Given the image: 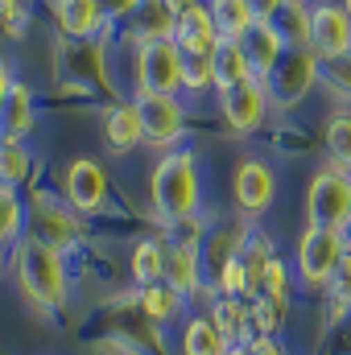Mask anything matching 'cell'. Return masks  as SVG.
Instances as JSON below:
<instances>
[{
	"mask_svg": "<svg viewBox=\"0 0 351 355\" xmlns=\"http://www.w3.org/2000/svg\"><path fill=\"white\" fill-rule=\"evenodd\" d=\"M149 202H153V219L162 227L178 232L198 219L203 178H198V157L190 149H170L157 157V166L149 174Z\"/></svg>",
	"mask_w": 351,
	"mask_h": 355,
	"instance_id": "obj_1",
	"label": "cell"
},
{
	"mask_svg": "<svg viewBox=\"0 0 351 355\" xmlns=\"http://www.w3.org/2000/svg\"><path fill=\"white\" fill-rule=\"evenodd\" d=\"M12 272H17V289L21 297H29V306L58 314L71 302V268L67 257L33 236H21L12 244Z\"/></svg>",
	"mask_w": 351,
	"mask_h": 355,
	"instance_id": "obj_2",
	"label": "cell"
},
{
	"mask_svg": "<svg viewBox=\"0 0 351 355\" xmlns=\"http://www.w3.org/2000/svg\"><path fill=\"white\" fill-rule=\"evenodd\" d=\"M323 62H318V54L310 50V46H285V54H281V62L268 71V79H264V91H268V103L273 107H298L314 83L323 79V71H318Z\"/></svg>",
	"mask_w": 351,
	"mask_h": 355,
	"instance_id": "obj_3",
	"label": "cell"
},
{
	"mask_svg": "<svg viewBox=\"0 0 351 355\" xmlns=\"http://www.w3.org/2000/svg\"><path fill=\"white\" fill-rule=\"evenodd\" d=\"M306 219H310V227H335V232L348 227L351 223V170L331 162V166H323L310 178Z\"/></svg>",
	"mask_w": 351,
	"mask_h": 355,
	"instance_id": "obj_4",
	"label": "cell"
},
{
	"mask_svg": "<svg viewBox=\"0 0 351 355\" xmlns=\"http://www.w3.org/2000/svg\"><path fill=\"white\" fill-rule=\"evenodd\" d=\"M343 257H348L343 232H335V227H310L306 223V232L298 240V281L306 289H327L331 277H335V268L343 265Z\"/></svg>",
	"mask_w": 351,
	"mask_h": 355,
	"instance_id": "obj_5",
	"label": "cell"
},
{
	"mask_svg": "<svg viewBox=\"0 0 351 355\" xmlns=\"http://www.w3.org/2000/svg\"><path fill=\"white\" fill-rule=\"evenodd\" d=\"M25 236H33V240L50 244V248H58L62 257L83 244V227H79V215L71 211V202H67V198L58 202V198L46 194V190H37L33 202H29V232H25Z\"/></svg>",
	"mask_w": 351,
	"mask_h": 355,
	"instance_id": "obj_6",
	"label": "cell"
},
{
	"mask_svg": "<svg viewBox=\"0 0 351 355\" xmlns=\"http://www.w3.org/2000/svg\"><path fill=\"white\" fill-rule=\"evenodd\" d=\"M182 71H186V54L174 46V37L137 46V95H178Z\"/></svg>",
	"mask_w": 351,
	"mask_h": 355,
	"instance_id": "obj_7",
	"label": "cell"
},
{
	"mask_svg": "<svg viewBox=\"0 0 351 355\" xmlns=\"http://www.w3.org/2000/svg\"><path fill=\"white\" fill-rule=\"evenodd\" d=\"M182 297H198L207 289V277H203V223H186L178 227V236L170 240V252H166V277Z\"/></svg>",
	"mask_w": 351,
	"mask_h": 355,
	"instance_id": "obj_8",
	"label": "cell"
},
{
	"mask_svg": "<svg viewBox=\"0 0 351 355\" xmlns=\"http://www.w3.org/2000/svg\"><path fill=\"white\" fill-rule=\"evenodd\" d=\"M268 107L273 103H268V91H264L261 79H244L236 87L219 91V116H223V124H228L232 137H252L264 124Z\"/></svg>",
	"mask_w": 351,
	"mask_h": 355,
	"instance_id": "obj_9",
	"label": "cell"
},
{
	"mask_svg": "<svg viewBox=\"0 0 351 355\" xmlns=\"http://www.w3.org/2000/svg\"><path fill=\"white\" fill-rule=\"evenodd\" d=\"M141 103V120H145V145L170 153L182 149V132H186V107L178 95H137Z\"/></svg>",
	"mask_w": 351,
	"mask_h": 355,
	"instance_id": "obj_10",
	"label": "cell"
},
{
	"mask_svg": "<svg viewBox=\"0 0 351 355\" xmlns=\"http://www.w3.org/2000/svg\"><path fill=\"white\" fill-rule=\"evenodd\" d=\"M310 50L318 54V62L351 54V12L343 4L331 0L310 4Z\"/></svg>",
	"mask_w": 351,
	"mask_h": 355,
	"instance_id": "obj_11",
	"label": "cell"
},
{
	"mask_svg": "<svg viewBox=\"0 0 351 355\" xmlns=\"http://www.w3.org/2000/svg\"><path fill=\"white\" fill-rule=\"evenodd\" d=\"M248 236H252V227H248V223H236V219L211 223V227L203 232V277H207V289H203V293L215 289V281L223 277V268L244 252Z\"/></svg>",
	"mask_w": 351,
	"mask_h": 355,
	"instance_id": "obj_12",
	"label": "cell"
},
{
	"mask_svg": "<svg viewBox=\"0 0 351 355\" xmlns=\"http://www.w3.org/2000/svg\"><path fill=\"white\" fill-rule=\"evenodd\" d=\"M62 198L75 215H99L108 207V174L95 157H75L62 178Z\"/></svg>",
	"mask_w": 351,
	"mask_h": 355,
	"instance_id": "obj_13",
	"label": "cell"
},
{
	"mask_svg": "<svg viewBox=\"0 0 351 355\" xmlns=\"http://www.w3.org/2000/svg\"><path fill=\"white\" fill-rule=\"evenodd\" d=\"M219 29H215V17L207 8V0H194L186 8H178L174 21V46L186 54V58H215L219 50Z\"/></svg>",
	"mask_w": 351,
	"mask_h": 355,
	"instance_id": "obj_14",
	"label": "cell"
},
{
	"mask_svg": "<svg viewBox=\"0 0 351 355\" xmlns=\"http://www.w3.org/2000/svg\"><path fill=\"white\" fill-rule=\"evenodd\" d=\"M232 194H236V207L244 215H264L277 198V174L268 170V162L261 157H248L236 166V178H232Z\"/></svg>",
	"mask_w": 351,
	"mask_h": 355,
	"instance_id": "obj_15",
	"label": "cell"
},
{
	"mask_svg": "<svg viewBox=\"0 0 351 355\" xmlns=\"http://www.w3.org/2000/svg\"><path fill=\"white\" fill-rule=\"evenodd\" d=\"M103 141L112 153H132L145 145V120L137 99H120L103 107Z\"/></svg>",
	"mask_w": 351,
	"mask_h": 355,
	"instance_id": "obj_16",
	"label": "cell"
},
{
	"mask_svg": "<svg viewBox=\"0 0 351 355\" xmlns=\"http://www.w3.org/2000/svg\"><path fill=\"white\" fill-rule=\"evenodd\" d=\"M50 8H54L58 29H62L71 42H91L103 25H112L99 0H50Z\"/></svg>",
	"mask_w": 351,
	"mask_h": 355,
	"instance_id": "obj_17",
	"label": "cell"
},
{
	"mask_svg": "<svg viewBox=\"0 0 351 355\" xmlns=\"http://www.w3.org/2000/svg\"><path fill=\"white\" fill-rule=\"evenodd\" d=\"M174 21H178V8L170 0H141V8L124 21V29H128V37L137 46H149V42L174 37Z\"/></svg>",
	"mask_w": 351,
	"mask_h": 355,
	"instance_id": "obj_18",
	"label": "cell"
},
{
	"mask_svg": "<svg viewBox=\"0 0 351 355\" xmlns=\"http://www.w3.org/2000/svg\"><path fill=\"white\" fill-rule=\"evenodd\" d=\"M240 46H244V58H248V67H252V79H268V71L281 62V54H285V42L277 37V29L268 25V21H257L244 37H240Z\"/></svg>",
	"mask_w": 351,
	"mask_h": 355,
	"instance_id": "obj_19",
	"label": "cell"
},
{
	"mask_svg": "<svg viewBox=\"0 0 351 355\" xmlns=\"http://www.w3.org/2000/svg\"><path fill=\"white\" fill-rule=\"evenodd\" d=\"M137 302H141L145 318H153L157 327H166V322H186V302L190 297H182L170 281H153V285L137 289Z\"/></svg>",
	"mask_w": 351,
	"mask_h": 355,
	"instance_id": "obj_20",
	"label": "cell"
},
{
	"mask_svg": "<svg viewBox=\"0 0 351 355\" xmlns=\"http://www.w3.org/2000/svg\"><path fill=\"white\" fill-rule=\"evenodd\" d=\"M29 132H33V91L21 79H12V91H8L4 112H0V137L4 141H25Z\"/></svg>",
	"mask_w": 351,
	"mask_h": 355,
	"instance_id": "obj_21",
	"label": "cell"
},
{
	"mask_svg": "<svg viewBox=\"0 0 351 355\" xmlns=\"http://www.w3.org/2000/svg\"><path fill=\"white\" fill-rule=\"evenodd\" d=\"M232 339L211 322V314H194L182 322V355H228Z\"/></svg>",
	"mask_w": 351,
	"mask_h": 355,
	"instance_id": "obj_22",
	"label": "cell"
},
{
	"mask_svg": "<svg viewBox=\"0 0 351 355\" xmlns=\"http://www.w3.org/2000/svg\"><path fill=\"white\" fill-rule=\"evenodd\" d=\"M166 252H170V244H166L162 236H141V240L132 244L128 268H132L137 289H141V285H153V281L166 277Z\"/></svg>",
	"mask_w": 351,
	"mask_h": 355,
	"instance_id": "obj_23",
	"label": "cell"
},
{
	"mask_svg": "<svg viewBox=\"0 0 351 355\" xmlns=\"http://www.w3.org/2000/svg\"><path fill=\"white\" fill-rule=\"evenodd\" d=\"M211 322L232 339V343H244L252 339V327H248V302L244 297H228V293H215L211 297Z\"/></svg>",
	"mask_w": 351,
	"mask_h": 355,
	"instance_id": "obj_24",
	"label": "cell"
},
{
	"mask_svg": "<svg viewBox=\"0 0 351 355\" xmlns=\"http://www.w3.org/2000/svg\"><path fill=\"white\" fill-rule=\"evenodd\" d=\"M285 46H310V4L306 0H281V8L268 21Z\"/></svg>",
	"mask_w": 351,
	"mask_h": 355,
	"instance_id": "obj_25",
	"label": "cell"
},
{
	"mask_svg": "<svg viewBox=\"0 0 351 355\" xmlns=\"http://www.w3.org/2000/svg\"><path fill=\"white\" fill-rule=\"evenodd\" d=\"M207 8H211L215 29H219V37H223V42H240V37L257 25V17H252L248 0H207Z\"/></svg>",
	"mask_w": 351,
	"mask_h": 355,
	"instance_id": "obj_26",
	"label": "cell"
},
{
	"mask_svg": "<svg viewBox=\"0 0 351 355\" xmlns=\"http://www.w3.org/2000/svg\"><path fill=\"white\" fill-rule=\"evenodd\" d=\"M285 318H289V302H277V297H252L248 302V327H252V339H277L281 335V327H285Z\"/></svg>",
	"mask_w": 351,
	"mask_h": 355,
	"instance_id": "obj_27",
	"label": "cell"
},
{
	"mask_svg": "<svg viewBox=\"0 0 351 355\" xmlns=\"http://www.w3.org/2000/svg\"><path fill=\"white\" fill-rule=\"evenodd\" d=\"M244 79H252V67L244 58V46L240 42H219V50H215V91L236 87Z\"/></svg>",
	"mask_w": 351,
	"mask_h": 355,
	"instance_id": "obj_28",
	"label": "cell"
},
{
	"mask_svg": "<svg viewBox=\"0 0 351 355\" xmlns=\"http://www.w3.org/2000/svg\"><path fill=\"white\" fill-rule=\"evenodd\" d=\"M29 174H33V153H29V145L0 137V182H4V186H21V182H29Z\"/></svg>",
	"mask_w": 351,
	"mask_h": 355,
	"instance_id": "obj_29",
	"label": "cell"
},
{
	"mask_svg": "<svg viewBox=\"0 0 351 355\" xmlns=\"http://www.w3.org/2000/svg\"><path fill=\"white\" fill-rule=\"evenodd\" d=\"M323 141H327L331 162H335V166H343V170H351V107H339V112L327 120Z\"/></svg>",
	"mask_w": 351,
	"mask_h": 355,
	"instance_id": "obj_30",
	"label": "cell"
},
{
	"mask_svg": "<svg viewBox=\"0 0 351 355\" xmlns=\"http://www.w3.org/2000/svg\"><path fill=\"white\" fill-rule=\"evenodd\" d=\"M21 227H25V202L17 194V186L0 182V244L12 248L21 240Z\"/></svg>",
	"mask_w": 351,
	"mask_h": 355,
	"instance_id": "obj_31",
	"label": "cell"
},
{
	"mask_svg": "<svg viewBox=\"0 0 351 355\" xmlns=\"http://www.w3.org/2000/svg\"><path fill=\"white\" fill-rule=\"evenodd\" d=\"M327 297H331V318H348L351 314V252L343 257V265L335 268V277L327 285Z\"/></svg>",
	"mask_w": 351,
	"mask_h": 355,
	"instance_id": "obj_32",
	"label": "cell"
},
{
	"mask_svg": "<svg viewBox=\"0 0 351 355\" xmlns=\"http://www.w3.org/2000/svg\"><path fill=\"white\" fill-rule=\"evenodd\" d=\"M215 87V58H186V71H182V91L198 95V91Z\"/></svg>",
	"mask_w": 351,
	"mask_h": 355,
	"instance_id": "obj_33",
	"label": "cell"
},
{
	"mask_svg": "<svg viewBox=\"0 0 351 355\" xmlns=\"http://www.w3.org/2000/svg\"><path fill=\"white\" fill-rule=\"evenodd\" d=\"M323 83L335 91L343 103H351V54L343 58H331V62H323Z\"/></svg>",
	"mask_w": 351,
	"mask_h": 355,
	"instance_id": "obj_34",
	"label": "cell"
},
{
	"mask_svg": "<svg viewBox=\"0 0 351 355\" xmlns=\"http://www.w3.org/2000/svg\"><path fill=\"white\" fill-rule=\"evenodd\" d=\"M29 25V0H0V33L21 37Z\"/></svg>",
	"mask_w": 351,
	"mask_h": 355,
	"instance_id": "obj_35",
	"label": "cell"
},
{
	"mask_svg": "<svg viewBox=\"0 0 351 355\" xmlns=\"http://www.w3.org/2000/svg\"><path fill=\"white\" fill-rule=\"evenodd\" d=\"M289 289H293V277H289V265L281 257L268 261V272H264V293L277 297V302H289Z\"/></svg>",
	"mask_w": 351,
	"mask_h": 355,
	"instance_id": "obj_36",
	"label": "cell"
},
{
	"mask_svg": "<svg viewBox=\"0 0 351 355\" xmlns=\"http://www.w3.org/2000/svg\"><path fill=\"white\" fill-rule=\"evenodd\" d=\"M99 4H103L108 21H128V17L141 8V0H99Z\"/></svg>",
	"mask_w": 351,
	"mask_h": 355,
	"instance_id": "obj_37",
	"label": "cell"
},
{
	"mask_svg": "<svg viewBox=\"0 0 351 355\" xmlns=\"http://www.w3.org/2000/svg\"><path fill=\"white\" fill-rule=\"evenodd\" d=\"M248 8H252L257 21H273V12L281 8V0H248Z\"/></svg>",
	"mask_w": 351,
	"mask_h": 355,
	"instance_id": "obj_38",
	"label": "cell"
},
{
	"mask_svg": "<svg viewBox=\"0 0 351 355\" xmlns=\"http://www.w3.org/2000/svg\"><path fill=\"white\" fill-rule=\"evenodd\" d=\"M8 91H12V75H8V62L0 58V112H4V99H8Z\"/></svg>",
	"mask_w": 351,
	"mask_h": 355,
	"instance_id": "obj_39",
	"label": "cell"
},
{
	"mask_svg": "<svg viewBox=\"0 0 351 355\" xmlns=\"http://www.w3.org/2000/svg\"><path fill=\"white\" fill-rule=\"evenodd\" d=\"M8 268H12V248H4V244H0V281H4V272H8Z\"/></svg>",
	"mask_w": 351,
	"mask_h": 355,
	"instance_id": "obj_40",
	"label": "cell"
},
{
	"mask_svg": "<svg viewBox=\"0 0 351 355\" xmlns=\"http://www.w3.org/2000/svg\"><path fill=\"white\" fill-rule=\"evenodd\" d=\"M343 240H348V252H351V223L343 227Z\"/></svg>",
	"mask_w": 351,
	"mask_h": 355,
	"instance_id": "obj_41",
	"label": "cell"
},
{
	"mask_svg": "<svg viewBox=\"0 0 351 355\" xmlns=\"http://www.w3.org/2000/svg\"><path fill=\"white\" fill-rule=\"evenodd\" d=\"M339 4H343V8H348V12H351V0H339Z\"/></svg>",
	"mask_w": 351,
	"mask_h": 355,
	"instance_id": "obj_42",
	"label": "cell"
}]
</instances>
